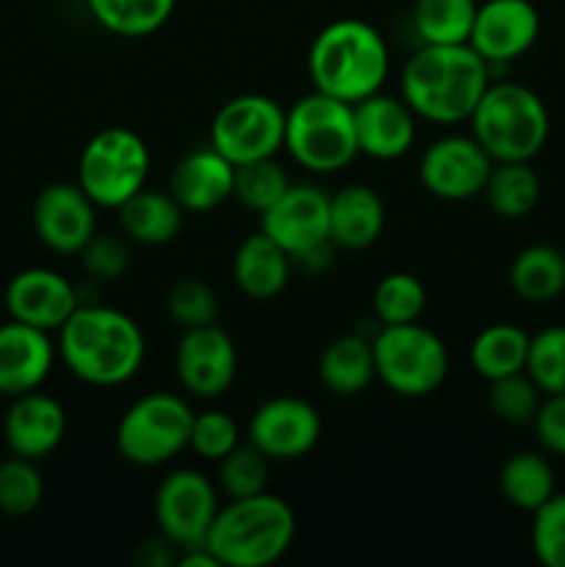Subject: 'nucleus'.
I'll return each mask as SVG.
<instances>
[{
	"instance_id": "nucleus-1",
	"label": "nucleus",
	"mask_w": 565,
	"mask_h": 567,
	"mask_svg": "<svg viewBox=\"0 0 565 567\" xmlns=\"http://www.w3.org/2000/svg\"><path fill=\"white\" fill-rule=\"evenodd\" d=\"M491 64L471 44H421L402 66L399 94L419 120L435 125L469 122L485 89Z\"/></svg>"
},
{
	"instance_id": "nucleus-2",
	"label": "nucleus",
	"mask_w": 565,
	"mask_h": 567,
	"mask_svg": "<svg viewBox=\"0 0 565 567\" xmlns=\"http://www.w3.org/2000/svg\"><path fill=\"white\" fill-rule=\"evenodd\" d=\"M59 354L72 377L94 388H116L138 374L147 341L136 321L109 305H78L61 324Z\"/></svg>"
},
{
	"instance_id": "nucleus-3",
	"label": "nucleus",
	"mask_w": 565,
	"mask_h": 567,
	"mask_svg": "<svg viewBox=\"0 0 565 567\" xmlns=\"http://www.w3.org/2000/svg\"><path fill=\"white\" fill-rule=\"evenodd\" d=\"M391 72L388 42L371 22L343 17L314 37L308 50V75L316 92L355 105L382 92Z\"/></svg>"
},
{
	"instance_id": "nucleus-4",
	"label": "nucleus",
	"mask_w": 565,
	"mask_h": 567,
	"mask_svg": "<svg viewBox=\"0 0 565 567\" xmlns=\"http://www.w3.org/2000/svg\"><path fill=\"white\" fill-rule=\"evenodd\" d=\"M297 535V515L286 498L255 493L230 498L210 524L205 548L219 567H269L286 557Z\"/></svg>"
},
{
	"instance_id": "nucleus-5",
	"label": "nucleus",
	"mask_w": 565,
	"mask_h": 567,
	"mask_svg": "<svg viewBox=\"0 0 565 567\" xmlns=\"http://www.w3.org/2000/svg\"><path fill=\"white\" fill-rule=\"evenodd\" d=\"M469 122L471 136L493 161H532L552 131L541 94L515 81H491Z\"/></svg>"
},
{
	"instance_id": "nucleus-6",
	"label": "nucleus",
	"mask_w": 565,
	"mask_h": 567,
	"mask_svg": "<svg viewBox=\"0 0 565 567\" xmlns=\"http://www.w3.org/2000/svg\"><path fill=\"white\" fill-rule=\"evenodd\" d=\"M294 161L314 175H332L360 155L355 136V111L343 100L310 92L286 109V142Z\"/></svg>"
},
{
	"instance_id": "nucleus-7",
	"label": "nucleus",
	"mask_w": 565,
	"mask_h": 567,
	"mask_svg": "<svg viewBox=\"0 0 565 567\" xmlns=\"http://www.w3.org/2000/svg\"><path fill=\"white\" fill-rule=\"evenodd\" d=\"M371 352H374L377 380L397 396H430L449 374L446 343L419 321L382 324L371 341Z\"/></svg>"
},
{
	"instance_id": "nucleus-8",
	"label": "nucleus",
	"mask_w": 565,
	"mask_h": 567,
	"mask_svg": "<svg viewBox=\"0 0 565 567\" xmlns=\"http://www.w3.org/2000/svg\"><path fill=\"white\" fill-rule=\"evenodd\" d=\"M194 413L186 399L155 391L136 399L116 424L114 443L125 463L158 468L188 449Z\"/></svg>"
},
{
	"instance_id": "nucleus-9",
	"label": "nucleus",
	"mask_w": 565,
	"mask_h": 567,
	"mask_svg": "<svg viewBox=\"0 0 565 567\" xmlns=\"http://www.w3.org/2000/svg\"><path fill=\"white\" fill-rule=\"evenodd\" d=\"M150 177V147L127 127H105L94 133L78 161V186L97 208H120L142 192Z\"/></svg>"
},
{
	"instance_id": "nucleus-10",
	"label": "nucleus",
	"mask_w": 565,
	"mask_h": 567,
	"mask_svg": "<svg viewBox=\"0 0 565 567\" xmlns=\"http://www.w3.org/2000/svg\"><path fill=\"white\" fill-rule=\"evenodd\" d=\"M286 142V109L266 94L230 97L210 122V147L233 166L275 158Z\"/></svg>"
},
{
	"instance_id": "nucleus-11",
	"label": "nucleus",
	"mask_w": 565,
	"mask_h": 567,
	"mask_svg": "<svg viewBox=\"0 0 565 567\" xmlns=\"http://www.w3.org/2000/svg\"><path fill=\"white\" fill-rule=\"evenodd\" d=\"M216 485L194 468H177L155 491V524L177 551L205 546L210 524L219 513Z\"/></svg>"
},
{
	"instance_id": "nucleus-12",
	"label": "nucleus",
	"mask_w": 565,
	"mask_h": 567,
	"mask_svg": "<svg viewBox=\"0 0 565 567\" xmlns=\"http://www.w3.org/2000/svg\"><path fill=\"white\" fill-rule=\"evenodd\" d=\"M491 169L493 158L471 133L469 136L449 133V136L435 138L421 153L419 181L432 197L446 199V203H465V199L480 197Z\"/></svg>"
},
{
	"instance_id": "nucleus-13",
	"label": "nucleus",
	"mask_w": 565,
	"mask_h": 567,
	"mask_svg": "<svg viewBox=\"0 0 565 567\" xmlns=\"http://www.w3.org/2000/svg\"><path fill=\"white\" fill-rule=\"evenodd\" d=\"M260 230L288 255L302 258L314 249L330 247V194L314 183H291L266 214Z\"/></svg>"
},
{
	"instance_id": "nucleus-14",
	"label": "nucleus",
	"mask_w": 565,
	"mask_h": 567,
	"mask_svg": "<svg viewBox=\"0 0 565 567\" xmlns=\"http://www.w3.org/2000/svg\"><path fill=\"white\" fill-rule=\"evenodd\" d=\"M321 415L299 396H275L258 404L247 426V443L266 460H299L316 449Z\"/></svg>"
},
{
	"instance_id": "nucleus-15",
	"label": "nucleus",
	"mask_w": 565,
	"mask_h": 567,
	"mask_svg": "<svg viewBox=\"0 0 565 567\" xmlns=\"http://www.w3.org/2000/svg\"><path fill=\"white\" fill-rule=\"evenodd\" d=\"M175 371L183 391L197 399H219L236 382L238 354L233 338L219 324L183 330L175 349Z\"/></svg>"
},
{
	"instance_id": "nucleus-16",
	"label": "nucleus",
	"mask_w": 565,
	"mask_h": 567,
	"mask_svg": "<svg viewBox=\"0 0 565 567\" xmlns=\"http://www.w3.org/2000/svg\"><path fill=\"white\" fill-rule=\"evenodd\" d=\"M537 37L541 14L532 0H485L476 6L469 44L493 70L530 53Z\"/></svg>"
},
{
	"instance_id": "nucleus-17",
	"label": "nucleus",
	"mask_w": 565,
	"mask_h": 567,
	"mask_svg": "<svg viewBox=\"0 0 565 567\" xmlns=\"http://www.w3.org/2000/svg\"><path fill=\"white\" fill-rule=\"evenodd\" d=\"M97 205L78 183H50L33 199V230L59 255H78L97 233Z\"/></svg>"
},
{
	"instance_id": "nucleus-18",
	"label": "nucleus",
	"mask_w": 565,
	"mask_h": 567,
	"mask_svg": "<svg viewBox=\"0 0 565 567\" xmlns=\"http://www.w3.org/2000/svg\"><path fill=\"white\" fill-rule=\"evenodd\" d=\"M3 302L9 319L39 327L44 332H59L61 324L75 313L81 297L64 275L33 266V269H22L11 277Z\"/></svg>"
},
{
	"instance_id": "nucleus-19",
	"label": "nucleus",
	"mask_w": 565,
	"mask_h": 567,
	"mask_svg": "<svg viewBox=\"0 0 565 567\" xmlns=\"http://www.w3.org/2000/svg\"><path fill=\"white\" fill-rule=\"evenodd\" d=\"M355 136H358L360 155L374 161H397L413 150L419 136V116L408 103L393 94H371L352 105Z\"/></svg>"
},
{
	"instance_id": "nucleus-20",
	"label": "nucleus",
	"mask_w": 565,
	"mask_h": 567,
	"mask_svg": "<svg viewBox=\"0 0 565 567\" xmlns=\"http://www.w3.org/2000/svg\"><path fill=\"white\" fill-rule=\"evenodd\" d=\"M66 435V410L59 399L42 391H28L11 399L3 419V441L11 454L44 460L61 446Z\"/></svg>"
},
{
	"instance_id": "nucleus-21",
	"label": "nucleus",
	"mask_w": 565,
	"mask_h": 567,
	"mask_svg": "<svg viewBox=\"0 0 565 567\" xmlns=\"http://www.w3.org/2000/svg\"><path fill=\"white\" fill-rule=\"evenodd\" d=\"M55 363L50 332L11 319L0 324V396L39 391Z\"/></svg>"
},
{
	"instance_id": "nucleus-22",
	"label": "nucleus",
	"mask_w": 565,
	"mask_h": 567,
	"mask_svg": "<svg viewBox=\"0 0 565 567\" xmlns=\"http://www.w3.org/2000/svg\"><path fill=\"white\" fill-rule=\"evenodd\" d=\"M236 166L216 147L192 150L177 161L170 177V194L186 214H208L233 197Z\"/></svg>"
},
{
	"instance_id": "nucleus-23",
	"label": "nucleus",
	"mask_w": 565,
	"mask_h": 567,
	"mask_svg": "<svg viewBox=\"0 0 565 567\" xmlns=\"http://www.w3.org/2000/svg\"><path fill=\"white\" fill-rule=\"evenodd\" d=\"M233 282L244 297L255 299V302H266L286 291L288 280H291V255L271 241L264 230L253 233L244 238L233 255Z\"/></svg>"
},
{
	"instance_id": "nucleus-24",
	"label": "nucleus",
	"mask_w": 565,
	"mask_h": 567,
	"mask_svg": "<svg viewBox=\"0 0 565 567\" xmlns=\"http://www.w3.org/2000/svg\"><path fill=\"white\" fill-rule=\"evenodd\" d=\"M386 227V205L371 186L349 183L330 194V241L336 249H369Z\"/></svg>"
},
{
	"instance_id": "nucleus-25",
	"label": "nucleus",
	"mask_w": 565,
	"mask_h": 567,
	"mask_svg": "<svg viewBox=\"0 0 565 567\" xmlns=\"http://www.w3.org/2000/svg\"><path fill=\"white\" fill-rule=\"evenodd\" d=\"M183 214L186 210L177 205L170 192L147 186L116 208L122 236L142 247H164V244L175 241L183 227Z\"/></svg>"
},
{
	"instance_id": "nucleus-26",
	"label": "nucleus",
	"mask_w": 565,
	"mask_h": 567,
	"mask_svg": "<svg viewBox=\"0 0 565 567\" xmlns=\"http://www.w3.org/2000/svg\"><path fill=\"white\" fill-rule=\"evenodd\" d=\"M319 380L336 396H360L377 380L371 341L363 336H338L319 354Z\"/></svg>"
},
{
	"instance_id": "nucleus-27",
	"label": "nucleus",
	"mask_w": 565,
	"mask_h": 567,
	"mask_svg": "<svg viewBox=\"0 0 565 567\" xmlns=\"http://www.w3.org/2000/svg\"><path fill=\"white\" fill-rule=\"evenodd\" d=\"M510 288L530 305H548L565 293V252L552 244H530L510 264Z\"/></svg>"
},
{
	"instance_id": "nucleus-28",
	"label": "nucleus",
	"mask_w": 565,
	"mask_h": 567,
	"mask_svg": "<svg viewBox=\"0 0 565 567\" xmlns=\"http://www.w3.org/2000/svg\"><path fill=\"white\" fill-rule=\"evenodd\" d=\"M499 491L510 507L521 513H535L557 493L554 468L546 454L541 452H513L499 468Z\"/></svg>"
},
{
	"instance_id": "nucleus-29",
	"label": "nucleus",
	"mask_w": 565,
	"mask_h": 567,
	"mask_svg": "<svg viewBox=\"0 0 565 567\" xmlns=\"http://www.w3.org/2000/svg\"><path fill=\"white\" fill-rule=\"evenodd\" d=\"M482 197L499 219H524L541 203V177L532 161H493Z\"/></svg>"
},
{
	"instance_id": "nucleus-30",
	"label": "nucleus",
	"mask_w": 565,
	"mask_h": 567,
	"mask_svg": "<svg viewBox=\"0 0 565 567\" xmlns=\"http://www.w3.org/2000/svg\"><path fill=\"white\" fill-rule=\"evenodd\" d=\"M530 341V332L521 330L518 324H510V321H499V324L485 327V330L476 332V338L471 341V369L487 382L499 380V377L526 371Z\"/></svg>"
},
{
	"instance_id": "nucleus-31",
	"label": "nucleus",
	"mask_w": 565,
	"mask_h": 567,
	"mask_svg": "<svg viewBox=\"0 0 565 567\" xmlns=\"http://www.w3.org/2000/svg\"><path fill=\"white\" fill-rule=\"evenodd\" d=\"M177 0H86L92 20L122 39H144L166 25Z\"/></svg>"
},
{
	"instance_id": "nucleus-32",
	"label": "nucleus",
	"mask_w": 565,
	"mask_h": 567,
	"mask_svg": "<svg viewBox=\"0 0 565 567\" xmlns=\"http://www.w3.org/2000/svg\"><path fill=\"white\" fill-rule=\"evenodd\" d=\"M476 0H415L413 31L421 44H469Z\"/></svg>"
},
{
	"instance_id": "nucleus-33",
	"label": "nucleus",
	"mask_w": 565,
	"mask_h": 567,
	"mask_svg": "<svg viewBox=\"0 0 565 567\" xmlns=\"http://www.w3.org/2000/svg\"><path fill=\"white\" fill-rule=\"evenodd\" d=\"M374 316L380 324H410L427 310V288L410 271H391L374 288Z\"/></svg>"
},
{
	"instance_id": "nucleus-34",
	"label": "nucleus",
	"mask_w": 565,
	"mask_h": 567,
	"mask_svg": "<svg viewBox=\"0 0 565 567\" xmlns=\"http://www.w3.org/2000/svg\"><path fill=\"white\" fill-rule=\"evenodd\" d=\"M44 498L42 471L37 468V460L17 457L0 463V515L6 518H25L37 513Z\"/></svg>"
},
{
	"instance_id": "nucleus-35",
	"label": "nucleus",
	"mask_w": 565,
	"mask_h": 567,
	"mask_svg": "<svg viewBox=\"0 0 565 567\" xmlns=\"http://www.w3.org/2000/svg\"><path fill=\"white\" fill-rule=\"evenodd\" d=\"M288 186H291V181H288L286 169H282L275 158H260L236 166L233 197H236L244 208L260 216L286 194Z\"/></svg>"
},
{
	"instance_id": "nucleus-36",
	"label": "nucleus",
	"mask_w": 565,
	"mask_h": 567,
	"mask_svg": "<svg viewBox=\"0 0 565 567\" xmlns=\"http://www.w3.org/2000/svg\"><path fill=\"white\" fill-rule=\"evenodd\" d=\"M487 385H491L487 388V408H491V413L499 421L513 426L532 424L543 402V391L526 371L499 377V380L487 382Z\"/></svg>"
},
{
	"instance_id": "nucleus-37",
	"label": "nucleus",
	"mask_w": 565,
	"mask_h": 567,
	"mask_svg": "<svg viewBox=\"0 0 565 567\" xmlns=\"http://www.w3.org/2000/svg\"><path fill=\"white\" fill-rule=\"evenodd\" d=\"M526 374L535 380L543 396L565 393V324L546 327L532 336L526 354Z\"/></svg>"
},
{
	"instance_id": "nucleus-38",
	"label": "nucleus",
	"mask_w": 565,
	"mask_h": 567,
	"mask_svg": "<svg viewBox=\"0 0 565 567\" xmlns=\"http://www.w3.org/2000/svg\"><path fill=\"white\" fill-rule=\"evenodd\" d=\"M166 313L183 330L216 324V319H219V297L199 277H183L166 293Z\"/></svg>"
},
{
	"instance_id": "nucleus-39",
	"label": "nucleus",
	"mask_w": 565,
	"mask_h": 567,
	"mask_svg": "<svg viewBox=\"0 0 565 567\" xmlns=\"http://www.w3.org/2000/svg\"><path fill=\"white\" fill-rule=\"evenodd\" d=\"M219 491L227 498H247L266 491L269 482V460L255 446H238L219 460Z\"/></svg>"
},
{
	"instance_id": "nucleus-40",
	"label": "nucleus",
	"mask_w": 565,
	"mask_h": 567,
	"mask_svg": "<svg viewBox=\"0 0 565 567\" xmlns=\"http://www.w3.org/2000/svg\"><path fill=\"white\" fill-rule=\"evenodd\" d=\"M242 446V430L238 421L225 410H205L194 415L188 449L208 463H219L233 449Z\"/></svg>"
},
{
	"instance_id": "nucleus-41",
	"label": "nucleus",
	"mask_w": 565,
	"mask_h": 567,
	"mask_svg": "<svg viewBox=\"0 0 565 567\" xmlns=\"http://www.w3.org/2000/svg\"><path fill=\"white\" fill-rule=\"evenodd\" d=\"M532 551L546 567H565V493H554L532 513Z\"/></svg>"
},
{
	"instance_id": "nucleus-42",
	"label": "nucleus",
	"mask_w": 565,
	"mask_h": 567,
	"mask_svg": "<svg viewBox=\"0 0 565 567\" xmlns=\"http://www.w3.org/2000/svg\"><path fill=\"white\" fill-rule=\"evenodd\" d=\"M81 266L94 282H116L131 269V247L127 238L114 233H94L81 249Z\"/></svg>"
},
{
	"instance_id": "nucleus-43",
	"label": "nucleus",
	"mask_w": 565,
	"mask_h": 567,
	"mask_svg": "<svg viewBox=\"0 0 565 567\" xmlns=\"http://www.w3.org/2000/svg\"><path fill=\"white\" fill-rule=\"evenodd\" d=\"M532 426H535V437L543 452L554 454V457H565V393L543 396L541 408L532 419Z\"/></svg>"
},
{
	"instance_id": "nucleus-44",
	"label": "nucleus",
	"mask_w": 565,
	"mask_h": 567,
	"mask_svg": "<svg viewBox=\"0 0 565 567\" xmlns=\"http://www.w3.org/2000/svg\"><path fill=\"white\" fill-rule=\"evenodd\" d=\"M136 563L142 567H166L177 563V546L166 540L164 535L144 540L136 551Z\"/></svg>"
}]
</instances>
